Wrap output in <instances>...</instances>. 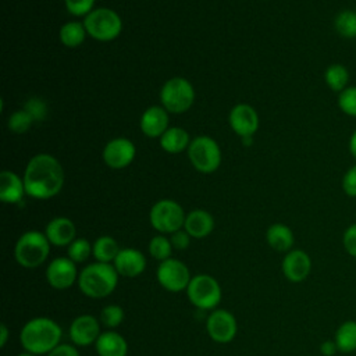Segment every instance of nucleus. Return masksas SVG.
I'll use <instances>...</instances> for the list:
<instances>
[{
  "mask_svg": "<svg viewBox=\"0 0 356 356\" xmlns=\"http://www.w3.org/2000/svg\"><path fill=\"white\" fill-rule=\"evenodd\" d=\"M64 184V171L57 159L50 154L33 156L24 174V185L28 196L33 199H50L56 196Z\"/></svg>",
  "mask_w": 356,
  "mask_h": 356,
  "instance_id": "nucleus-1",
  "label": "nucleus"
},
{
  "mask_svg": "<svg viewBox=\"0 0 356 356\" xmlns=\"http://www.w3.org/2000/svg\"><path fill=\"white\" fill-rule=\"evenodd\" d=\"M63 328L49 317L28 320L19 331V343L24 350L42 356L51 352L61 343Z\"/></svg>",
  "mask_w": 356,
  "mask_h": 356,
  "instance_id": "nucleus-2",
  "label": "nucleus"
},
{
  "mask_svg": "<svg viewBox=\"0 0 356 356\" xmlns=\"http://www.w3.org/2000/svg\"><path fill=\"white\" fill-rule=\"evenodd\" d=\"M118 273L113 264L95 261L85 266L78 275V288L92 299H102L114 292L118 284Z\"/></svg>",
  "mask_w": 356,
  "mask_h": 356,
  "instance_id": "nucleus-3",
  "label": "nucleus"
},
{
  "mask_svg": "<svg viewBox=\"0 0 356 356\" xmlns=\"http://www.w3.org/2000/svg\"><path fill=\"white\" fill-rule=\"evenodd\" d=\"M50 253V242L44 232H24L14 248V257L24 268H36L42 266Z\"/></svg>",
  "mask_w": 356,
  "mask_h": 356,
  "instance_id": "nucleus-4",
  "label": "nucleus"
},
{
  "mask_svg": "<svg viewBox=\"0 0 356 356\" xmlns=\"http://www.w3.org/2000/svg\"><path fill=\"white\" fill-rule=\"evenodd\" d=\"M185 292L189 302L200 310H214L222 296L218 281L209 274L193 275Z\"/></svg>",
  "mask_w": 356,
  "mask_h": 356,
  "instance_id": "nucleus-5",
  "label": "nucleus"
},
{
  "mask_svg": "<svg viewBox=\"0 0 356 356\" xmlns=\"http://www.w3.org/2000/svg\"><path fill=\"white\" fill-rule=\"evenodd\" d=\"M86 32L96 40L108 42L115 39L122 29V21L118 14L110 8H97L90 11L83 21Z\"/></svg>",
  "mask_w": 356,
  "mask_h": 356,
  "instance_id": "nucleus-6",
  "label": "nucleus"
},
{
  "mask_svg": "<svg viewBox=\"0 0 356 356\" xmlns=\"http://www.w3.org/2000/svg\"><path fill=\"white\" fill-rule=\"evenodd\" d=\"M186 214L182 207L170 199L159 200L150 209V224L160 234H172L184 228Z\"/></svg>",
  "mask_w": 356,
  "mask_h": 356,
  "instance_id": "nucleus-7",
  "label": "nucleus"
},
{
  "mask_svg": "<svg viewBox=\"0 0 356 356\" xmlns=\"http://www.w3.org/2000/svg\"><path fill=\"white\" fill-rule=\"evenodd\" d=\"M188 156L193 167L204 174L216 171L221 163L220 147L210 136L192 139L188 147Z\"/></svg>",
  "mask_w": 356,
  "mask_h": 356,
  "instance_id": "nucleus-8",
  "label": "nucleus"
},
{
  "mask_svg": "<svg viewBox=\"0 0 356 356\" xmlns=\"http://www.w3.org/2000/svg\"><path fill=\"white\" fill-rule=\"evenodd\" d=\"M195 99V90L185 78H171L167 81L160 92L163 107L170 113L186 111Z\"/></svg>",
  "mask_w": 356,
  "mask_h": 356,
  "instance_id": "nucleus-9",
  "label": "nucleus"
},
{
  "mask_svg": "<svg viewBox=\"0 0 356 356\" xmlns=\"http://www.w3.org/2000/svg\"><path fill=\"white\" fill-rule=\"evenodd\" d=\"M156 278L165 291L175 293L186 291L192 275L184 261L170 257L164 261H160L156 270Z\"/></svg>",
  "mask_w": 356,
  "mask_h": 356,
  "instance_id": "nucleus-10",
  "label": "nucleus"
},
{
  "mask_svg": "<svg viewBox=\"0 0 356 356\" xmlns=\"http://www.w3.org/2000/svg\"><path fill=\"white\" fill-rule=\"evenodd\" d=\"M206 331L214 342L228 343L236 335V318L225 309H214L206 318Z\"/></svg>",
  "mask_w": 356,
  "mask_h": 356,
  "instance_id": "nucleus-11",
  "label": "nucleus"
},
{
  "mask_svg": "<svg viewBox=\"0 0 356 356\" xmlns=\"http://www.w3.org/2000/svg\"><path fill=\"white\" fill-rule=\"evenodd\" d=\"M78 268L70 257H56L46 267V280L54 289L64 291L78 282Z\"/></svg>",
  "mask_w": 356,
  "mask_h": 356,
  "instance_id": "nucleus-12",
  "label": "nucleus"
},
{
  "mask_svg": "<svg viewBox=\"0 0 356 356\" xmlns=\"http://www.w3.org/2000/svg\"><path fill=\"white\" fill-rule=\"evenodd\" d=\"M100 334V320L92 314H81L75 317L68 328L71 343L78 348L95 345Z\"/></svg>",
  "mask_w": 356,
  "mask_h": 356,
  "instance_id": "nucleus-13",
  "label": "nucleus"
},
{
  "mask_svg": "<svg viewBox=\"0 0 356 356\" xmlns=\"http://www.w3.org/2000/svg\"><path fill=\"white\" fill-rule=\"evenodd\" d=\"M285 278L293 284L305 281L312 271V259L302 249H292L286 252L281 263Z\"/></svg>",
  "mask_w": 356,
  "mask_h": 356,
  "instance_id": "nucleus-14",
  "label": "nucleus"
},
{
  "mask_svg": "<svg viewBox=\"0 0 356 356\" xmlns=\"http://www.w3.org/2000/svg\"><path fill=\"white\" fill-rule=\"evenodd\" d=\"M135 157V145L127 138L110 140L103 150V160L111 168H124Z\"/></svg>",
  "mask_w": 356,
  "mask_h": 356,
  "instance_id": "nucleus-15",
  "label": "nucleus"
},
{
  "mask_svg": "<svg viewBox=\"0 0 356 356\" xmlns=\"http://www.w3.org/2000/svg\"><path fill=\"white\" fill-rule=\"evenodd\" d=\"M114 268L118 275L125 278H135L140 275L146 268V257L145 254L134 248H122L115 260L113 261Z\"/></svg>",
  "mask_w": 356,
  "mask_h": 356,
  "instance_id": "nucleus-16",
  "label": "nucleus"
},
{
  "mask_svg": "<svg viewBox=\"0 0 356 356\" xmlns=\"http://www.w3.org/2000/svg\"><path fill=\"white\" fill-rule=\"evenodd\" d=\"M231 128L242 138H250L259 127V117L249 104H238L229 113Z\"/></svg>",
  "mask_w": 356,
  "mask_h": 356,
  "instance_id": "nucleus-17",
  "label": "nucleus"
},
{
  "mask_svg": "<svg viewBox=\"0 0 356 356\" xmlns=\"http://www.w3.org/2000/svg\"><path fill=\"white\" fill-rule=\"evenodd\" d=\"M44 234H46L50 245L63 248V246H68L75 239L76 228H75V224L70 218L56 217L49 221V224L46 225Z\"/></svg>",
  "mask_w": 356,
  "mask_h": 356,
  "instance_id": "nucleus-18",
  "label": "nucleus"
},
{
  "mask_svg": "<svg viewBox=\"0 0 356 356\" xmlns=\"http://www.w3.org/2000/svg\"><path fill=\"white\" fill-rule=\"evenodd\" d=\"M167 110L160 106L149 107L140 118V129L149 138L161 136L168 128Z\"/></svg>",
  "mask_w": 356,
  "mask_h": 356,
  "instance_id": "nucleus-19",
  "label": "nucleus"
},
{
  "mask_svg": "<svg viewBox=\"0 0 356 356\" xmlns=\"http://www.w3.org/2000/svg\"><path fill=\"white\" fill-rule=\"evenodd\" d=\"M214 228V218L206 210H192L185 217L184 229L191 235V238L202 239L211 234Z\"/></svg>",
  "mask_w": 356,
  "mask_h": 356,
  "instance_id": "nucleus-20",
  "label": "nucleus"
},
{
  "mask_svg": "<svg viewBox=\"0 0 356 356\" xmlns=\"http://www.w3.org/2000/svg\"><path fill=\"white\" fill-rule=\"evenodd\" d=\"M95 349L99 356H127L128 343L121 334L108 330L100 334L95 343Z\"/></svg>",
  "mask_w": 356,
  "mask_h": 356,
  "instance_id": "nucleus-21",
  "label": "nucleus"
},
{
  "mask_svg": "<svg viewBox=\"0 0 356 356\" xmlns=\"http://www.w3.org/2000/svg\"><path fill=\"white\" fill-rule=\"evenodd\" d=\"M24 179L13 171H3L0 174V199L4 203H18L25 195Z\"/></svg>",
  "mask_w": 356,
  "mask_h": 356,
  "instance_id": "nucleus-22",
  "label": "nucleus"
},
{
  "mask_svg": "<svg viewBox=\"0 0 356 356\" xmlns=\"http://www.w3.org/2000/svg\"><path fill=\"white\" fill-rule=\"evenodd\" d=\"M266 239L267 243L270 245L271 249L277 250V252H289L292 250L293 242H295V236L292 229L281 222H275L271 224L267 228L266 232Z\"/></svg>",
  "mask_w": 356,
  "mask_h": 356,
  "instance_id": "nucleus-23",
  "label": "nucleus"
},
{
  "mask_svg": "<svg viewBox=\"0 0 356 356\" xmlns=\"http://www.w3.org/2000/svg\"><path fill=\"white\" fill-rule=\"evenodd\" d=\"M189 135L185 129L174 127L168 128L161 136H160V146L167 153H181L186 147H189Z\"/></svg>",
  "mask_w": 356,
  "mask_h": 356,
  "instance_id": "nucleus-24",
  "label": "nucleus"
},
{
  "mask_svg": "<svg viewBox=\"0 0 356 356\" xmlns=\"http://www.w3.org/2000/svg\"><path fill=\"white\" fill-rule=\"evenodd\" d=\"M349 81H350L349 70L341 63L330 64L324 71V82L332 92L341 93L349 86Z\"/></svg>",
  "mask_w": 356,
  "mask_h": 356,
  "instance_id": "nucleus-25",
  "label": "nucleus"
},
{
  "mask_svg": "<svg viewBox=\"0 0 356 356\" xmlns=\"http://www.w3.org/2000/svg\"><path fill=\"white\" fill-rule=\"evenodd\" d=\"M120 250H121V248L118 246L117 241L113 236L103 235V236H99L93 242L92 256L95 257L96 261L113 264V261L115 260Z\"/></svg>",
  "mask_w": 356,
  "mask_h": 356,
  "instance_id": "nucleus-26",
  "label": "nucleus"
},
{
  "mask_svg": "<svg viewBox=\"0 0 356 356\" xmlns=\"http://www.w3.org/2000/svg\"><path fill=\"white\" fill-rule=\"evenodd\" d=\"M334 341L338 350L342 353H350L356 350V321L346 320L335 331Z\"/></svg>",
  "mask_w": 356,
  "mask_h": 356,
  "instance_id": "nucleus-27",
  "label": "nucleus"
},
{
  "mask_svg": "<svg viewBox=\"0 0 356 356\" xmlns=\"http://www.w3.org/2000/svg\"><path fill=\"white\" fill-rule=\"evenodd\" d=\"M334 29L343 39H356V11L341 10L334 18Z\"/></svg>",
  "mask_w": 356,
  "mask_h": 356,
  "instance_id": "nucleus-28",
  "label": "nucleus"
},
{
  "mask_svg": "<svg viewBox=\"0 0 356 356\" xmlns=\"http://www.w3.org/2000/svg\"><path fill=\"white\" fill-rule=\"evenodd\" d=\"M85 25L81 22H67L60 29V40L67 47H76L79 46L86 36Z\"/></svg>",
  "mask_w": 356,
  "mask_h": 356,
  "instance_id": "nucleus-29",
  "label": "nucleus"
},
{
  "mask_svg": "<svg viewBox=\"0 0 356 356\" xmlns=\"http://www.w3.org/2000/svg\"><path fill=\"white\" fill-rule=\"evenodd\" d=\"M93 243H90L85 238H75L67 246V257H70L74 263H83L92 254Z\"/></svg>",
  "mask_w": 356,
  "mask_h": 356,
  "instance_id": "nucleus-30",
  "label": "nucleus"
},
{
  "mask_svg": "<svg viewBox=\"0 0 356 356\" xmlns=\"http://www.w3.org/2000/svg\"><path fill=\"white\" fill-rule=\"evenodd\" d=\"M172 249L174 248L171 245L170 238H167L164 235H156L149 242V254L159 261H164V260L170 259Z\"/></svg>",
  "mask_w": 356,
  "mask_h": 356,
  "instance_id": "nucleus-31",
  "label": "nucleus"
},
{
  "mask_svg": "<svg viewBox=\"0 0 356 356\" xmlns=\"http://www.w3.org/2000/svg\"><path fill=\"white\" fill-rule=\"evenodd\" d=\"M337 103L345 115L356 118V85H349L345 90L338 93Z\"/></svg>",
  "mask_w": 356,
  "mask_h": 356,
  "instance_id": "nucleus-32",
  "label": "nucleus"
},
{
  "mask_svg": "<svg viewBox=\"0 0 356 356\" xmlns=\"http://www.w3.org/2000/svg\"><path fill=\"white\" fill-rule=\"evenodd\" d=\"M124 320V309L118 305H107L100 312V323L107 328H117Z\"/></svg>",
  "mask_w": 356,
  "mask_h": 356,
  "instance_id": "nucleus-33",
  "label": "nucleus"
},
{
  "mask_svg": "<svg viewBox=\"0 0 356 356\" xmlns=\"http://www.w3.org/2000/svg\"><path fill=\"white\" fill-rule=\"evenodd\" d=\"M33 122V118L26 110H19L11 114L8 118V128L15 134H22L29 129L31 124Z\"/></svg>",
  "mask_w": 356,
  "mask_h": 356,
  "instance_id": "nucleus-34",
  "label": "nucleus"
},
{
  "mask_svg": "<svg viewBox=\"0 0 356 356\" xmlns=\"http://www.w3.org/2000/svg\"><path fill=\"white\" fill-rule=\"evenodd\" d=\"M342 191L349 197H356V164L350 165L342 177Z\"/></svg>",
  "mask_w": 356,
  "mask_h": 356,
  "instance_id": "nucleus-35",
  "label": "nucleus"
},
{
  "mask_svg": "<svg viewBox=\"0 0 356 356\" xmlns=\"http://www.w3.org/2000/svg\"><path fill=\"white\" fill-rule=\"evenodd\" d=\"M95 0H65V7L72 15H88Z\"/></svg>",
  "mask_w": 356,
  "mask_h": 356,
  "instance_id": "nucleus-36",
  "label": "nucleus"
},
{
  "mask_svg": "<svg viewBox=\"0 0 356 356\" xmlns=\"http://www.w3.org/2000/svg\"><path fill=\"white\" fill-rule=\"evenodd\" d=\"M342 245L346 253L356 259V222L346 227L342 235Z\"/></svg>",
  "mask_w": 356,
  "mask_h": 356,
  "instance_id": "nucleus-37",
  "label": "nucleus"
},
{
  "mask_svg": "<svg viewBox=\"0 0 356 356\" xmlns=\"http://www.w3.org/2000/svg\"><path fill=\"white\" fill-rule=\"evenodd\" d=\"M24 110H26L31 114L33 121L43 120L46 117V113H47L46 104L40 99H31V100H28Z\"/></svg>",
  "mask_w": 356,
  "mask_h": 356,
  "instance_id": "nucleus-38",
  "label": "nucleus"
},
{
  "mask_svg": "<svg viewBox=\"0 0 356 356\" xmlns=\"http://www.w3.org/2000/svg\"><path fill=\"white\" fill-rule=\"evenodd\" d=\"M170 241H171V245H172L174 249L185 250L189 246L191 235L185 229H179V231H175V232L171 234Z\"/></svg>",
  "mask_w": 356,
  "mask_h": 356,
  "instance_id": "nucleus-39",
  "label": "nucleus"
},
{
  "mask_svg": "<svg viewBox=\"0 0 356 356\" xmlns=\"http://www.w3.org/2000/svg\"><path fill=\"white\" fill-rule=\"evenodd\" d=\"M46 356H81V355H79L78 346H75L74 343H63L61 342Z\"/></svg>",
  "mask_w": 356,
  "mask_h": 356,
  "instance_id": "nucleus-40",
  "label": "nucleus"
},
{
  "mask_svg": "<svg viewBox=\"0 0 356 356\" xmlns=\"http://www.w3.org/2000/svg\"><path fill=\"white\" fill-rule=\"evenodd\" d=\"M338 350V346L334 339H325L320 343V353L323 356H334Z\"/></svg>",
  "mask_w": 356,
  "mask_h": 356,
  "instance_id": "nucleus-41",
  "label": "nucleus"
},
{
  "mask_svg": "<svg viewBox=\"0 0 356 356\" xmlns=\"http://www.w3.org/2000/svg\"><path fill=\"white\" fill-rule=\"evenodd\" d=\"M348 149H349V153L350 156L356 160V129L350 134L349 136V142H348Z\"/></svg>",
  "mask_w": 356,
  "mask_h": 356,
  "instance_id": "nucleus-42",
  "label": "nucleus"
},
{
  "mask_svg": "<svg viewBox=\"0 0 356 356\" xmlns=\"http://www.w3.org/2000/svg\"><path fill=\"white\" fill-rule=\"evenodd\" d=\"M7 339H8V328L4 323H1V325H0V346L1 348L6 346Z\"/></svg>",
  "mask_w": 356,
  "mask_h": 356,
  "instance_id": "nucleus-43",
  "label": "nucleus"
},
{
  "mask_svg": "<svg viewBox=\"0 0 356 356\" xmlns=\"http://www.w3.org/2000/svg\"><path fill=\"white\" fill-rule=\"evenodd\" d=\"M17 356H38V355H33V353H31V352H26V350H24L22 353H18Z\"/></svg>",
  "mask_w": 356,
  "mask_h": 356,
  "instance_id": "nucleus-44",
  "label": "nucleus"
}]
</instances>
